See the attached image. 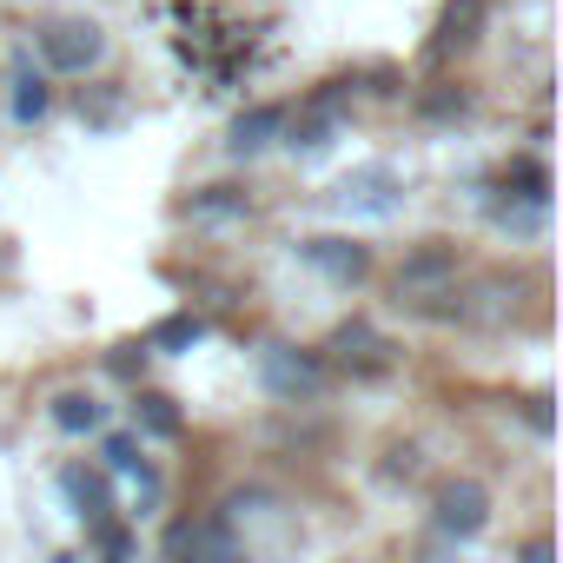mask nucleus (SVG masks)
<instances>
[{
    "instance_id": "4468645a",
    "label": "nucleus",
    "mask_w": 563,
    "mask_h": 563,
    "mask_svg": "<svg viewBox=\"0 0 563 563\" xmlns=\"http://www.w3.org/2000/svg\"><path fill=\"white\" fill-rule=\"evenodd\" d=\"M54 424L60 431H93L100 424V398L93 391H60L54 398Z\"/></svg>"
},
{
    "instance_id": "6e6552de",
    "label": "nucleus",
    "mask_w": 563,
    "mask_h": 563,
    "mask_svg": "<svg viewBox=\"0 0 563 563\" xmlns=\"http://www.w3.org/2000/svg\"><path fill=\"white\" fill-rule=\"evenodd\" d=\"M325 278H339V286H365V278H372V252L358 245V239H306L299 245Z\"/></svg>"
},
{
    "instance_id": "0eeeda50",
    "label": "nucleus",
    "mask_w": 563,
    "mask_h": 563,
    "mask_svg": "<svg viewBox=\"0 0 563 563\" xmlns=\"http://www.w3.org/2000/svg\"><path fill=\"white\" fill-rule=\"evenodd\" d=\"M325 352H332L345 372H358V378H378V372H391V339H385L378 325H365V319H345V325L325 339Z\"/></svg>"
},
{
    "instance_id": "39448f33",
    "label": "nucleus",
    "mask_w": 563,
    "mask_h": 563,
    "mask_svg": "<svg viewBox=\"0 0 563 563\" xmlns=\"http://www.w3.org/2000/svg\"><path fill=\"white\" fill-rule=\"evenodd\" d=\"M345 212H372V219H391L398 206H405V179L391 173V166H358V173H345L339 179V192H332Z\"/></svg>"
},
{
    "instance_id": "f3484780",
    "label": "nucleus",
    "mask_w": 563,
    "mask_h": 563,
    "mask_svg": "<svg viewBox=\"0 0 563 563\" xmlns=\"http://www.w3.org/2000/svg\"><path fill=\"white\" fill-rule=\"evenodd\" d=\"M199 332H206V325H199L192 312H173V319L153 325V345H159V352H179V345H199Z\"/></svg>"
},
{
    "instance_id": "1a4fd4ad",
    "label": "nucleus",
    "mask_w": 563,
    "mask_h": 563,
    "mask_svg": "<svg viewBox=\"0 0 563 563\" xmlns=\"http://www.w3.org/2000/svg\"><path fill=\"white\" fill-rule=\"evenodd\" d=\"M457 272V252L444 245V239H431V245H418L405 265H398V299H424L431 286H444V278Z\"/></svg>"
},
{
    "instance_id": "f257e3e1",
    "label": "nucleus",
    "mask_w": 563,
    "mask_h": 563,
    "mask_svg": "<svg viewBox=\"0 0 563 563\" xmlns=\"http://www.w3.org/2000/svg\"><path fill=\"white\" fill-rule=\"evenodd\" d=\"M34 47L54 74H93L107 60V27L87 21V14H54V21L34 27Z\"/></svg>"
},
{
    "instance_id": "a211bd4d",
    "label": "nucleus",
    "mask_w": 563,
    "mask_h": 563,
    "mask_svg": "<svg viewBox=\"0 0 563 563\" xmlns=\"http://www.w3.org/2000/svg\"><path fill=\"white\" fill-rule=\"evenodd\" d=\"M133 418H140L153 438H173V431H179V411H173V398H153V391L133 405Z\"/></svg>"
},
{
    "instance_id": "6ab92c4d",
    "label": "nucleus",
    "mask_w": 563,
    "mask_h": 563,
    "mask_svg": "<svg viewBox=\"0 0 563 563\" xmlns=\"http://www.w3.org/2000/svg\"><path fill=\"white\" fill-rule=\"evenodd\" d=\"M107 464H113V471H140V457H133V438H107Z\"/></svg>"
},
{
    "instance_id": "f8f14e48",
    "label": "nucleus",
    "mask_w": 563,
    "mask_h": 563,
    "mask_svg": "<svg viewBox=\"0 0 563 563\" xmlns=\"http://www.w3.org/2000/svg\"><path fill=\"white\" fill-rule=\"evenodd\" d=\"M41 113H47V80L21 60V67H14V120H21V126H34Z\"/></svg>"
},
{
    "instance_id": "9b49d317",
    "label": "nucleus",
    "mask_w": 563,
    "mask_h": 563,
    "mask_svg": "<svg viewBox=\"0 0 563 563\" xmlns=\"http://www.w3.org/2000/svg\"><path fill=\"white\" fill-rule=\"evenodd\" d=\"M477 34H484V0H444V14H438V41H431V54L444 60V54L471 47Z\"/></svg>"
},
{
    "instance_id": "7ed1b4c3",
    "label": "nucleus",
    "mask_w": 563,
    "mask_h": 563,
    "mask_svg": "<svg viewBox=\"0 0 563 563\" xmlns=\"http://www.w3.org/2000/svg\"><path fill=\"white\" fill-rule=\"evenodd\" d=\"M431 523H438L444 537L471 543V537L490 523V490H484L477 477H451V484H438V497H431Z\"/></svg>"
},
{
    "instance_id": "2eb2a0df",
    "label": "nucleus",
    "mask_w": 563,
    "mask_h": 563,
    "mask_svg": "<svg viewBox=\"0 0 563 563\" xmlns=\"http://www.w3.org/2000/svg\"><path fill=\"white\" fill-rule=\"evenodd\" d=\"M543 212H550V199H497V206H490V219L510 225V232H537Z\"/></svg>"
},
{
    "instance_id": "ddd939ff",
    "label": "nucleus",
    "mask_w": 563,
    "mask_h": 563,
    "mask_svg": "<svg viewBox=\"0 0 563 563\" xmlns=\"http://www.w3.org/2000/svg\"><path fill=\"white\" fill-rule=\"evenodd\" d=\"M60 484H67V497L80 504L87 523H107V477H93V471H67Z\"/></svg>"
},
{
    "instance_id": "423d86ee",
    "label": "nucleus",
    "mask_w": 563,
    "mask_h": 563,
    "mask_svg": "<svg viewBox=\"0 0 563 563\" xmlns=\"http://www.w3.org/2000/svg\"><path fill=\"white\" fill-rule=\"evenodd\" d=\"M166 556H173V563H245V550L232 543V523H225V517L179 523V530L166 537Z\"/></svg>"
},
{
    "instance_id": "aec40b11",
    "label": "nucleus",
    "mask_w": 563,
    "mask_h": 563,
    "mask_svg": "<svg viewBox=\"0 0 563 563\" xmlns=\"http://www.w3.org/2000/svg\"><path fill=\"white\" fill-rule=\"evenodd\" d=\"M517 563H550V537H530V543H523V556H517Z\"/></svg>"
},
{
    "instance_id": "9d476101",
    "label": "nucleus",
    "mask_w": 563,
    "mask_h": 563,
    "mask_svg": "<svg viewBox=\"0 0 563 563\" xmlns=\"http://www.w3.org/2000/svg\"><path fill=\"white\" fill-rule=\"evenodd\" d=\"M286 133H292V113H286V107H252V113H239V120H232L225 146L245 159V153H265L272 140H286Z\"/></svg>"
},
{
    "instance_id": "20e7f679",
    "label": "nucleus",
    "mask_w": 563,
    "mask_h": 563,
    "mask_svg": "<svg viewBox=\"0 0 563 563\" xmlns=\"http://www.w3.org/2000/svg\"><path fill=\"white\" fill-rule=\"evenodd\" d=\"M517 299H523V278L517 272H484V278H471V292L451 312L464 325H510L517 319Z\"/></svg>"
},
{
    "instance_id": "f03ea898",
    "label": "nucleus",
    "mask_w": 563,
    "mask_h": 563,
    "mask_svg": "<svg viewBox=\"0 0 563 563\" xmlns=\"http://www.w3.org/2000/svg\"><path fill=\"white\" fill-rule=\"evenodd\" d=\"M258 378H265V391H272V398H286V405H312V398H325L332 365H325L319 352H299V345H265V352H258Z\"/></svg>"
},
{
    "instance_id": "dca6fc26",
    "label": "nucleus",
    "mask_w": 563,
    "mask_h": 563,
    "mask_svg": "<svg viewBox=\"0 0 563 563\" xmlns=\"http://www.w3.org/2000/svg\"><path fill=\"white\" fill-rule=\"evenodd\" d=\"M245 206H252V199H245L239 186H206L186 212H192V219H225V212H245Z\"/></svg>"
}]
</instances>
